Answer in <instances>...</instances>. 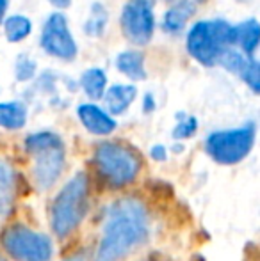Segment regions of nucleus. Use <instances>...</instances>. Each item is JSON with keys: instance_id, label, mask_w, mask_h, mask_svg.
I'll return each mask as SVG.
<instances>
[{"instance_id": "obj_25", "label": "nucleus", "mask_w": 260, "mask_h": 261, "mask_svg": "<svg viewBox=\"0 0 260 261\" xmlns=\"http://www.w3.org/2000/svg\"><path fill=\"white\" fill-rule=\"evenodd\" d=\"M143 109H145V112H152V110L155 109V103H153L152 94H146V96H145V105H143Z\"/></svg>"}, {"instance_id": "obj_2", "label": "nucleus", "mask_w": 260, "mask_h": 261, "mask_svg": "<svg viewBox=\"0 0 260 261\" xmlns=\"http://www.w3.org/2000/svg\"><path fill=\"white\" fill-rule=\"evenodd\" d=\"M100 196L89 171H77L56 190L46 206L49 233L59 245H72L89 222Z\"/></svg>"}, {"instance_id": "obj_20", "label": "nucleus", "mask_w": 260, "mask_h": 261, "mask_svg": "<svg viewBox=\"0 0 260 261\" xmlns=\"http://www.w3.org/2000/svg\"><path fill=\"white\" fill-rule=\"evenodd\" d=\"M253 57L246 55L243 50H235L233 46H228L218 59V64H221L226 71L230 73H235V75H241L243 69L248 66V62L251 61Z\"/></svg>"}, {"instance_id": "obj_14", "label": "nucleus", "mask_w": 260, "mask_h": 261, "mask_svg": "<svg viewBox=\"0 0 260 261\" xmlns=\"http://www.w3.org/2000/svg\"><path fill=\"white\" fill-rule=\"evenodd\" d=\"M116 68L130 80H145V55L137 50H125L116 57Z\"/></svg>"}, {"instance_id": "obj_5", "label": "nucleus", "mask_w": 260, "mask_h": 261, "mask_svg": "<svg viewBox=\"0 0 260 261\" xmlns=\"http://www.w3.org/2000/svg\"><path fill=\"white\" fill-rule=\"evenodd\" d=\"M56 240L50 233L11 215L0 224V247L11 261H54Z\"/></svg>"}, {"instance_id": "obj_19", "label": "nucleus", "mask_w": 260, "mask_h": 261, "mask_svg": "<svg viewBox=\"0 0 260 261\" xmlns=\"http://www.w3.org/2000/svg\"><path fill=\"white\" fill-rule=\"evenodd\" d=\"M107 9H105L102 4L94 2L89 9V16H87V21L84 23V32L91 38H98V36L104 34L105 25H107Z\"/></svg>"}, {"instance_id": "obj_1", "label": "nucleus", "mask_w": 260, "mask_h": 261, "mask_svg": "<svg viewBox=\"0 0 260 261\" xmlns=\"http://www.w3.org/2000/svg\"><path fill=\"white\" fill-rule=\"evenodd\" d=\"M91 237L89 261H132L153 242L160 222L155 194L132 187L112 194Z\"/></svg>"}, {"instance_id": "obj_16", "label": "nucleus", "mask_w": 260, "mask_h": 261, "mask_svg": "<svg viewBox=\"0 0 260 261\" xmlns=\"http://www.w3.org/2000/svg\"><path fill=\"white\" fill-rule=\"evenodd\" d=\"M233 29H235V45H239L241 50L246 55L253 57L255 50L258 46V36H260V27L257 20L243 21V23Z\"/></svg>"}, {"instance_id": "obj_24", "label": "nucleus", "mask_w": 260, "mask_h": 261, "mask_svg": "<svg viewBox=\"0 0 260 261\" xmlns=\"http://www.w3.org/2000/svg\"><path fill=\"white\" fill-rule=\"evenodd\" d=\"M59 261H89V247L87 244H75L73 242L69 251Z\"/></svg>"}, {"instance_id": "obj_23", "label": "nucleus", "mask_w": 260, "mask_h": 261, "mask_svg": "<svg viewBox=\"0 0 260 261\" xmlns=\"http://www.w3.org/2000/svg\"><path fill=\"white\" fill-rule=\"evenodd\" d=\"M178 119H180V123L175 126V130H173V137L175 139H189V137H193V135L196 134V130H198V123H196V119L195 117H184L180 114L178 116Z\"/></svg>"}, {"instance_id": "obj_13", "label": "nucleus", "mask_w": 260, "mask_h": 261, "mask_svg": "<svg viewBox=\"0 0 260 261\" xmlns=\"http://www.w3.org/2000/svg\"><path fill=\"white\" fill-rule=\"evenodd\" d=\"M196 11V4L189 2V0H177L173 7L166 13L162 21V27L168 32H178L185 27L189 18L195 14Z\"/></svg>"}, {"instance_id": "obj_21", "label": "nucleus", "mask_w": 260, "mask_h": 261, "mask_svg": "<svg viewBox=\"0 0 260 261\" xmlns=\"http://www.w3.org/2000/svg\"><path fill=\"white\" fill-rule=\"evenodd\" d=\"M36 73V62L32 61L27 55H20L16 59V64H14V75H16V80L20 82H25V80H31Z\"/></svg>"}, {"instance_id": "obj_3", "label": "nucleus", "mask_w": 260, "mask_h": 261, "mask_svg": "<svg viewBox=\"0 0 260 261\" xmlns=\"http://www.w3.org/2000/svg\"><path fill=\"white\" fill-rule=\"evenodd\" d=\"M145 156L125 141H102L89 158L91 178L98 194H118L135 187L145 172Z\"/></svg>"}, {"instance_id": "obj_12", "label": "nucleus", "mask_w": 260, "mask_h": 261, "mask_svg": "<svg viewBox=\"0 0 260 261\" xmlns=\"http://www.w3.org/2000/svg\"><path fill=\"white\" fill-rule=\"evenodd\" d=\"M105 107H107L109 114L112 116H122L123 112H127V109L132 105V101L137 96V89L134 86H112L105 91Z\"/></svg>"}, {"instance_id": "obj_27", "label": "nucleus", "mask_w": 260, "mask_h": 261, "mask_svg": "<svg viewBox=\"0 0 260 261\" xmlns=\"http://www.w3.org/2000/svg\"><path fill=\"white\" fill-rule=\"evenodd\" d=\"M7 6H9V0H0V23H2L4 16H6Z\"/></svg>"}, {"instance_id": "obj_15", "label": "nucleus", "mask_w": 260, "mask_h": 261, "mask_svg": "<svg viewBox=\"0 0 260 261\" xmlns=\"http://www.w3.org/2000/svg\"><path fill=\"white\" fill-rule=\"evenodd\" d=\"M27 123V107L21 101H7L0 103V128L6 130H20Z\"/></svg>"}, {"instance_id": "obj_26", "label": "nucleus", "mask_w": 260, "mask_h": 261, "mask_svg": "<svg viewBox=\"0 0 260 261\" xmlns=\"http://www.w3.org/2000/svg\"><path fill=\"white\" fill-rule=\"evenodd\" d=\"M152 155L155 156L157 160H164V158H166V153H164L162 146H155V148L152 149Z\"/></svg>"}, {"instance_id": "obj_11", "label": "nucleus", "mask_w": 260, "mask_h": 261, "mask_svg": "<svg viewBox=\"0 0 260 261\" xmlns=\"http://www.w3.org/2000/svg\"><path fill=\"white\" fill-rule=\"evenodd\" d=\"M77 114H79V119L82 123V126L93 135L105 137V135H111L116 130V121L105 110H102L100 107L93 103L80 105Z\"/></svg>"}, {"instance_id": "obj_7", "label": "nucleus", "mask_w": 260, "mask_h": 261, "mask_svg": "<svg viewBox=\"0 0 260 261\" xmlns=\"http://www.w3.org/2000/svg\"><path fill=\"white\" fill-rule=\"evenodd\" d=\"M255 137V123H248L233 130L214 132L205 141V153L219 165H237L251 153Z\"/></svg>"}, {"instance_id": "obj_18", "label": "nucleus", "mask_w": 260, "mask_h": 261, "mask_svg": "<svg viewBox=\"0 0 260 261\" xmlns=\"http://www.w3.org/2000/svg\"><path fill=\"white\" fill-rule=\"evenodd\" d=\"M32 31V23L27 16L23 14H14L9 16L4 23V32H6L7 41L11 43H18L21 39H25Z\"/></svg>"}, {"instance_id": "obj_22", "label": "nucleus", "mask_w": 260, "mask_h": 261, "mask_svg": "<svg viewBox=\"0 0 260 261\" xmlns=\"http://www.w3.org/2000/svg\"><path fill=\"white\" fill-rule=\"evenodd\" d=\"M239 76L251 87L253 93H258V89H260V68H258V62L255 61V59H251V61L248 62V66L243 69V73H241Z\"/></svg>"}, {"instance_id": "obj_9", "label": "nucleus", "mask_w": 260, "mask_h": 261, "mask_svg": "<svg viewBox=\"0 0 260 261\" xmlns=\"http://www.w3.org/2000/svg\"><path fill=\"white\" fill-rule=\"evenodd\" d=\"M122 31L132 45L145 46L155 31V16L150 0H129L122 11Z\"/></svg>"}, {"instance_id": "obj_8", "label": "nucleus", "mask_w": 260, "mask_h": 261, "mask_svg": "<svg viewBox=\"0 0 260 261\" xmlns=\"http://www.w3.org/2000/svg\"><path fill=\"white\" fill-rule=\"evenodd\" d=\"M31 192L23 172L6 155H0V224L18 212L21 199Z\"/></svg>"}, {"instance_id": "obj_10", "label": "nucleus", "mask_w": 260, "mask_h": 261, "mask_svg": "<svg viewBox=\"0 0 260 261\" xmlns=\"http://www.w3.org/2000/svg\"><path fill=\"white\" fill-rule=\"evenodd\" d=\"M41 48L49 55L63 61H72L77 55V43L68 29L63 13H54L43 25Z\"/></svg>"}, {"instance_id": "obj_4", "label": "nucleus", "mask_w": 260, "mask_h": 261, "mask_svg": "<svg viewBox=\"0 0 260 261\" xmlns=\"http://www.w3.org/2000/svg\"><path fill=\"white\" fill-rule=\"evenodd\" d=\"M23 151L29 160L25 176L31 192L38 196L50 194L59 187L68 169V151L56 132H36L25 137Z\"/></svg>"}, {"instance_id": "obj_17", "label": "nucleus", "mask_w": 260, "mask_h": 261, "mask_svg": "<svg viewBox=\"0 0 260 261\" xmlns=\"http://www.w3.org/2000/svg\"><path fill=\"white\" fill-rule=\"evenodd\" d=\"M80 86H82L84 93L91 98V100H100L105 93L107 87V76L105 71L100 68H91L82 73L80 76Z\"/></svg>"}, {"instance_id": "obj_6", "label": "nucleus", "mask_w": 260, "mask_h": 261, "mask_svg": "<svg viewBox=\"0 0 260 261\" xmlns=\"http://www.w3.org/2000/svg\"><path fill=\"white\" fill-rule=\"evenodd\" d=\"M235 45V29L225 20L198 21L187 34V52L200 64H218L219 55Z\"/></svg>"}, {"instance_id": "obj_29", "label": "nucleus", "mask_w": 260, "mask_h": 261, "mask_svg": "<svg viewBox=\"0 0 260 261\" xmlns=\"http://www.w3.org/2000/svg\"><path fill=\"white\" fill-rule=\"evenodd\" d=\"M0 261H11V259H9V256H7L6 252L2 251V247H0Z\"/></svg>"}, {"instance_id": "obj_28", "label": "nucleus", "mask_w": 260, "mask_h": 261, "mask_svg": "<svg viewBox=\"0 0 260 261\" xmlns=\"http://www.w3.org/2000/svg\"><path fill=\"white\" fill-rule=\"evenodd\" d=\"M69 2H72V0H50V4H52V6H56V7H59V9L68 7Z\"/></svg>"}, {"instance_id": "obj_30", "label": "nucleus", "mask_w": 260, "mask_h": 261, "mask_svg": "<svg viewBox=\"0 0 260 261\" xmlns=\"http://www.w3.org/2000/svg\"><path fill=\"white\" fill-rule=\"evenodd\" d=\"M170 2H177V0H170Z\"/></svg>"}]
</instances>
